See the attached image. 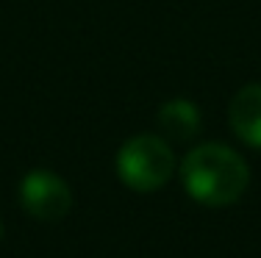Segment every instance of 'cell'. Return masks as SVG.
Instances as JSON below:
<instances>
[{
    "mask_svg": "<svg viewBox=\"0 0 261 258\" xmlns=\"http://www.w3.org/2000/svg\"><path fill=\"white\" fill-rule=\"evenodd\" d=\"M20 203L34 219L59 222L72 208V192L64 178L50 169H31L20 183Z\"/></svg>",
    "mask_w": 261,
    "mask_h": 258,
    "instance_id": "obj_3",
    "label": "cell"
},
{
    "mask_svg": "<svg viewBox=\"0 0 261 258\" xmlns=\"http://www.w3.org/2000/svg\"><path fill=\"white\" fill-rule=\"evenodd\" d=\"M231 128L245 145L261 150V83L242 86L231 100Z\"/></svg>",
    "mask_w": 261,
    "mask_h": 258,
    "instance_id": "obj_4",
    "label": "cell"
},
{
    "mask_svg": "<svg viewBox=\"0 0 261 258\" xmlns=\"http://www.w3.org/2000/svg\"><path fill=\"white\" fill-rule=\"evenodd\" d=\"M0 239H3V222H0Z\"/></svg>",
    "mask_w": 261,
    "mask_h": 258,
    "instance_id": "obj_6",
    "label": "cell"
},
{
    "mask_svg": "<svg viewBox=\"0 0 261 258\" xmlns=\"http://www.w3.org/2000/svg\"><path fill=\"white\" fill-rule=\"evenodd\" d=\"M181 181L192 200L220 208L231 206L245 194L250 183V169L233 147L206 142L186 153L181 164Z\"/></svg>",
    "mask_w": 261,
    "mask_h": 258,
    "instance_id": "obj_1",
    "label": "cell"
},
{
    "mask_svg": "<svg viewBox=\"0 0 261 258\" xmlns=\"http://www.w3.org/2000/svg\"><path fill=\"white\" fill-rule=\"evenodd\" d=\"M117 175L134 192H156L175 175V153L164 136L139 133L117 153Z\"/></svg>",
    "mask_w": 261,
    "mask_h": 258,
    "instance_id": "obj_2",
    "label": "cell"
},
{
    "mask_svg": "<svg viewBox=\"0 0 261 258\" xmlns=\"http://www.w3.org/2000/svg\"><path fill=\"white\" fill-rule=\"evenodd\" d=\"M159 128L167 142H189L200 131V108L186 97H172L159 108Z\"/></svg>",
    "mask_w": 261,
    "mask_h": 258,
    "instance_id": "obj_5",
    "label": "cell"
}]
</instances>
